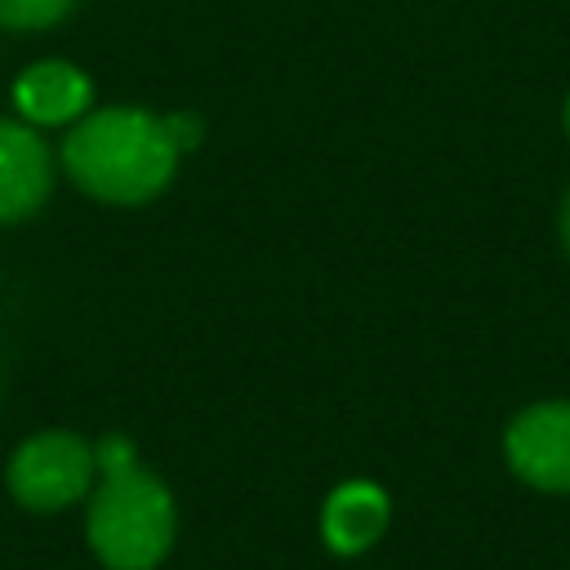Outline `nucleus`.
I'll list each match as a JSON object with an SVG mask.
<instances>
[{
    "instance_id": "8",
    "label": "nucleus",
    "mask_w": 570,
    "mask_h": 570,
    "mask_svg": "<svg viewBox=\"0 0 570 570\" xmlns=\"http://www.w3.org/2000/svg\"><path fill=\"white\" fill-rule=\"evenodd\" d=\"M76 0H0V27L9 31H45L67 18Z\"/></svg>"
},
{
    "instance_id": "3",
    "label": "nucleus",
    "mask_w": 570,
    "mask_h": 570,
    "mask_svg": "<svg viewBox=\"0 0 570 570\" xmlns=\"http://www.w3.org/2000/svg\"><path fill=\"white\" fill-rule=\"evenodd\" d=\"M98 463H94V445L76 432H36L27 436L9 468V494L27 508V512H62L76 499H85L94 490Z\"/></svg>"
},
{
    "instance_id": "4",
    "label": "nucleus",
    "mask_w": 570,
    "mask_h": 570,
    "mask_svg": "<svg viewBox=\"0 0 570 570\" xmlns=\"http://www.w3.org/2000/svg\"><path fill=\"white\" fill-rule=\"evenodd\" d=\"M508 468L548 494H570V401L525 405L503 432Z\"/></svg>"
},
{
    "instance_id": "7",
    "label": "nucleus",
    "mask_w": 570,
    "mask_h": 570,
    "mask_svg": "<svg viewBox=\"0 0 570 570\" xmlns=\"http://www.w3.org/2000/svg\"><path fill=\"white\" fill-rule=\"evenodd\" d=\"M387 517H392V503L374 481H343L330 490V499L321 508V534H325L330 552L356 557L383 539Z\"/></svg>"
},
{
    "instance_id": "10",
    "label": "nucleus",
    "mask_w": 570,
    "mask_h": 570,
    "mask_svg": "<svg viewBox=\"0 0 570 570\" xmlns=\"http://www.w3.org/2000/svg\"><path fill=\"white\" fill-rule=\"evenodd\" d=\"M561 240H566V254H570V191H566V205H561Z\"/></svg>"
},
{
    "instance_id": "1",
    "label": "nucleus",
    "mask_w": 570,
    "mask_h": 570,
    "mask_svg": "<svg viewBox=\"0 0 570 570\" xmlns=\"http://www.w3.org/2000/svg\"><path fill=\"white\" fill-rule=\"evenodd\" d=\"M178 160L183 156L169 142L165 116L142 107L85 111L62 142L71 183L107 205H147L169 187Z\"/></svg>"
},
{
    "instance_id": "9",
    "label": "nucleus",
    "mask_w": 570,
    "mask_h": 570,
    "mask_svg": "<svg viewBox=\"0 0 570 570\" xmlns=\"http://www.w3.org/2000/svg\"><path fill=\"white\" fill-rule=\"evenodd\" d=\"M165 129H169V142L178 147V156L196 151L200 138H205V120H200L196 111H169V116H165Z\"/></svg>"
},
{
    "instance_id": "6",
    "label": "nucleus",
    "mask_w": 570,
    "mask_h": 570,
    "mask_svg": "<svg viewBox=\"0 0 570 570\" xmlns=\"http://www.w3.org/2000/svg\"><path fill=\"white\" fill-rule=\"evenodd\" d=\"M94 102V85L71 62H31L13 80V107L27 125H76Z\"/></svg>"
},
{
    "instance_id": "11",
    "label": "nucleus",
    "mask_w": 570,
    "mask_h": 570,
    "mask_svg": "<svg viewBox=\"0 0 570 570\" xmlns=\"http://www.w3.org/2000/svg\"><path fill=\"white\" fill-rule=\"evenodd\" d=\"M561 120H566V134H570V98H566V111H561Z\"/></svg>"
},
{
    "instance_id": "2",
    "label": "nucleus",
    "mask_w": 570,
    "mask_h": 570,
    "mask_svg": "<svg viewBox=\"0 0 570 570\" xmlns=\"http://www.w3.org/2000/svg\"><path fill=\"white\" fill-rule=\"evenodd\" d=\"M85 534L107 570H156L178 534L169 485L151 476L138 459L98 472Z\"/></svg>"
},
{
    "instance_id": "5",
    "label": "nucleus",
    "mask_w": 570,
    "mask_h": 570,
    "mask_svg": "<svg viewBox=\"0 0 570 570\" xmlns=\"http://www.w3.org/2000/svg\"><path fill=\"white\" fill-rule=\"evenodd\" d=\"M53 187V160L36 125L0 120V223L31 218Z\"/></svg>"
}]
</instances>
